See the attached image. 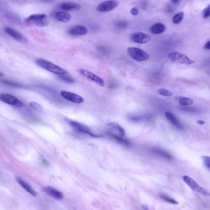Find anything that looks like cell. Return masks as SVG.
<instances>
[{
  "mask_svg": "<svg viewBox=\"0 0 210 210\" xmlns=\"http://www.w3.org/2000/svg\"><path fill=\"white\" fill-rule=\"evenodd\" d=\"M168 56L169 59L171 60L172 61L180 64L189 65L194 63V61L190 60L187 55L178 52H171L168 54Z\"/></svg>",
  "mask_w": 210,
  "mask_h": 210,
  "instance_id": "cell-4",
  "label": "cell"
},
{
  "mask_svg": "<svg viewBox=\"0 0 210 210\" xmlns=\"http://www.w3.org/2000/svg\"><path fill=\"white\" fill-rule=\"evenodd\" d=\"M60 94L63 98L72 103L76 104H81L84 102V98L81 96L75 93L62 90L61 91Z\"/></svg>",
  "mask_w": 210,
  "mask_h": 210,
  "instance_id": "cell-11",
  "label": "cell"
},
{
  "mask_svg": "<svg viewBox=\"0 0 210 210\" xmlns=\"http://www.w3.org/2000/svg\"><path fill=\"white\" fill-rule=\"evenodd\" d=\"M171 1L174 4H178L179 2V0H171Z\"/></svg>",
  "mask_w": 210,
  "mask_h": 210,
  "instance_id": "cell-35",
  "label": "cell"
},
{
  "mask_svg": "<svg viewBox=\"0 0 210 210\" xmlns=\"http://www.w3.org/2000/svg\"><path fill=\"white\" fill-rule=\"evenodd\" d=\"M127 52L131 58L139 62L147 60L149 57V55L146 52L138 47H128L127 49Z\"/></svg>",
  "mask_w": 210,
  "mask_h": 210,
  "instance_id": "cell-3",
  "label": "cell"
},
{
  "mask_svg": "<svg viewBox=\"0 0 210 210\" xmlns=\"http://www.w3.org/2000/svg\"><path fill=\"white\" fill-rule=\"evenodd\" d=\"M88 30L86 27L82 25H76L69 30V35L73 36H83L87 33Z\"/></svg>",
  "mask_w": 210,
  "mask_h": 210,
  "instance_id": "cell-16",
  "label": "cell"
},
{
  "mask_svg": "<svg viewBox=\"0 0 210 210\" xmlns=\"http://www.w3.org/2000/svg\"><path fill=\"white\" fill-rule=\"evenodd\" d=\"M159 197L163 200H164L166 202H168V203H170L171 204H178V203L177 201H176L174 198L170 197V196L165 194V193H160L159 194Z\"/></svg>",
  "mask_w": 210,
  "mask_h": 210,
  "instance_id": "cell-22",
  "label": "cell"
},
{
  "mask_svg": "<svg viewBox=\"0 0 210 210\" xmlns=\"http://www.w3.org/2000/svg\"><path fill=\"white\" fill-rule=\"evenodd\" d=\"M69 123L75 130H76L80 133L87 134L90 135L92 137H100V136H101L100 135L95 134L94 133H93L91 131V129L85 125L81 124V123L77 122H75V121H69Z\"/></svg>",
  "mask_w": 210,
  "mask_h": 210,
  "instance_id": "cell-8",
  "label": "cell"
},
{
  "mask_svg": "<svg viewBox=\"0 0 210 210\" xmlns=\"http://www.w3.org/2000/svg\"><path fill=\"white\" fill-rule=\"evenodd\" d=\"M158 93L162 95V96H165V97H171L173 95V93L170 92L168 90L165 89H160L158 90Z\"/></svg>",
  "mask_w": 210,
  "mask_h": 210,
  "instance_id": "cell-27",
  "label": "cell"
},
{
  "mask_svg": "<svg viewBox=\"0 0 210 210\" xmlns=\"http://www.w3.org/2000/svg\"><path fill=\"white\" fill-rule=\"evenodd\" d=\"M130 13L133 15V16H138L139 14V9L138 8L136 7H133L131 11H130Z\"/></svg>",
  "mask_w": 210,
  "mask_h": 210,
  "instance_id": "cell-32",
  "label": "cell"
},
{
  "mask_svg": "<svg viewBox=\"0 0 210 210\" xmlns=\"http://www.w3.org/2000/svg\"><path fill=\"white\" fill-rule=\"evenodd\" d=\"M16 181L19 183V184L27 192L30 193L32 196L33 197H36L37 196V192L34 190V189L25 180L22 179L20 177H16Z\"/></svg>",
  "mask_w": 210,
  "mask_h": 210,
  "instance_id": "cell-15",
  "label": "cell"
},
{
  "mask_svg": "<svg viewBox=\"0 0 210 210\" xmlns=\"http://www.w3.org/2000/svg\"><path fill=\"white\" fill-rule=\"evenodd\" d=\"M42 190L47 195L55 200L60 201L63 199L64 195L63 193L55 187L52 186H46L43 187Z\"/></svg>",
  "mask_w": 210,
  "mask_h": 210,
  "instance_id": "cell-12",
  "label": "cell"
},
{
  "mask_svg": "<svg viewBox=\"0 0 210 210\" xmlns=\"http://www.w3.org/2000/svg\"><path fill=\"white\" fill-rule=\"evenodd\" d=\"M197 123L199 124V125H203L204 123V122L203 120H198L197 121Z\"/></svg>",
  "mask_w": 210,
  "mask_h": 210,
  "instance_id": "cell-34",
  "label": "cell"
},
{
  "mask_svg": "<svg viewBox=\"0 0 210 210\" xmlns=\"http://www.w3.org/2000/svg\"><path fill=\"white\" fill-rule=\"evenodd\" d=\"M154 152L157 154H158V155H159V156L164 157V158H166L167 159H171L172 158V157L171 156V155L170 154L167 153L166 151H165L164 150H162V149H155Z\"/></svg>",
  "mask_w": 210,
  "mask_h": 210,
  "instance_id": "cell-25",
  "label": "cell"
},
{
  "mask_svg": "<svg viewBox=\"0 0 210 210\" xmlns=\"http://www.w3.org/2000/svg\"><path fill=\"white\" fill-rule=\"evenodd\" d=\"M108 133L109 136H119L123 138L125 136V130L118 123L114 122H111L108 123Z\"/></svg>",
  "mask_w": 210,
  "mask_h": 210,
  "instance_id": "cell-6",
  "label": "cell"
},
{
  "mask_svg": "<svg viewBox=\"0 0 210 210\" xmlns=\"http://www.w3.org/2000/svg\"><path fill=\"white\" fill-rule=\"evenodd\" d=\"M81 8V6L75 3H66L61 5V9L64 11H78Z\"/></svg>",
  "mask_w": 210,
  "mask_h": 210,
  "instance_id": "cell-18",
  "label": "cell"
},
{
  "mask_svg": "<svg viewBox=\"0 0 210 210\" xmlns=\"http://www.w3.org/2000/svg\"><path fill=\"white\" fill-rule=\"evenodd\" d=\"M36 63L39 67L53 74L57 75H63L68 74V72L65 69L46 60L39 58L36 61Z\"/></svg>",
  "mask_w": 210,
  "mask_h": 210,
  "instance_id": "cell-1",
  "label": "cell"
},
{
  "mask_svg": "<svg viewBox=\"0 0 210 210\" xmlns=\"http://www.w3.org/2000/svg\"><path fill=\"white\" fill-rule=\"evenodd\" d=\"M202 15L203 18L204 19L208 18L210 16V4L203 9L202 12Z\"/></svg>",
  "mask_w": 210,
  "mask_h": 210,
  "instance_id": "cell-28",
  "label": "cell"
},
{
  "mask_svg": "<svg viewBox=\"0 0 210 210\" xmlns=\"http://www.w3.org/2000/svg\"><path fill=\"white\" fill-rule=\"evenodd\" d=\"M5 31L10 36H11L13 38H14V39H16V41L22 42V43H27V39L19 31L9 28V27H6L5 28Z\"/></svg>",
  "mask_w": 210,
  "mask_h": 210,
  "instance_id": "cell-14",
  "label": "cell"
},
{
  "mask_svg": "<svg viewBox=\"0 0 210 210\" xmlns=\"http://www.w3.org/2000/svg\"><path fill=\"white\" fill-rule=\"evenodd\" d=\"M128 23L126 21L124 20H119L116 24V25L120 28H126V27L127 26Z\"/></svg>",
  "mask_w": 210,
  "mask_h": 210,
  "instance_id": "cell-31",
  "label": "cell"
},
{
  "mask_svg": "<svg viewBox=\"0 0 210 210\" xmlns=\"http://www.w3.org/2000/svg\"><path fill=\"white\" fill-rule=\"evenodd\" d=\"M142 208L144 209V210H149L148 209V208L146 206H142Z\"/></svg>",
  "mask_w": 210,
  "mask_h": 210,
  "instance_id": "cell-36",
  "label": "cell"
},
{
  "mask_svg": "<svg viewBox=\"0 0 210 210\" xmlns=\"http://www.w3.org/2000/svg\"><path fill=\"white\" fill-rule=\"evenodd\" d=\"M0 100L11 106L21 107L24 106L23 103L16 97L7 94H0Z\"/></svg>",
  "mask_w": 210,
  "mask_h": 210,
  "instance_id": "cell-9",
  "label": "cell"
},
{
  "mask_svg": "<svg viewBox=\"0 0 210 210\" xmlns=\"http://www.w3.org/2000/svg\"><path fill=\"white\" fill-rule=\"evenodd\" d=\"M183 180L185 183L189 186V187L195 192H198L204 196H210V193L205 190L204 189L201 187L192 178L189 176H184Z\"/></svg>",
  "mask_w": 210,
  "mask_h": 210,
  "instance_id": "cell-5",
  "label": "cell"
},
{
  "mask_svg": "<svg viewBox=\"0 0 210 210\" xmlns=\"http://www.w3.org/2000/svg\"><path fill=\"white\" fill-rule=\"evenodd\" d=\"M165 117H167V119L175 127H176L177 128H179V129H182L183 128V126L182 125V123L179 122V120L175 117V116L171 113V112L167 111L165 112Z\"/></svg>",
  "mask_w": 210,
  "mask_h": 210,
  "instance_id": "cell-17",
  "label": "cell"
},
{
  "mask_svg": "<svg viewBox=\"0 0 210 210\" xmlns=\"http://www.w3.org/2000/svg\"><path fill=\"white\" fill-rule=\"evenodd\" d=\"M202 159L204 166L210 170V157L209 156H203Z\"/></svg>",
  "mask_w": 210,
  "mask_h": 210,
  "instance_id": "cell-29",
  "label": "cell"
},
{
  "mask_svg": "<svg viewBox=\"0 0 210 210\" xmlns=\"http://www.w3.org/2000/svg\"><path fill=\"white\" fill-rule=\"evenodd\" d=\"M184 13L183 12H180L178 14H176L173 18V22L175 24H179L183 19L184 18Z\"/></svg>",
  "mask_w": 210,
  "mask_h": 210,
  "instance_id": "cell-24",
  "label": "cell"
},
{
  "mask_svg": "<svg viewBox=\"0 0 210 210\" xmlns=\"http://www.w3.org/2000/svg\"><path fill=\"white\" fill-rule=\"evenodd\" d=\"M204 48L206 50H210V41H208L204 46Z\"/></svg>",
  "mask_w": 210,
  "mask_h": 210,
  "instance_id": "cell-33",
  "label": "cell"
},
{
  "mask_svg": "<svg viewBox=\"0 0 210 210\" xmlns=\"http://www.w3.org/2000/svg\"><path fill=\"white\" fill-rule=\"evenodd\" d=\"M25 22L28 25H35L39 27H46L49 24L47 16L44 14L31 15L26 19Z\"/></svg>",
  "mask_w": 210,
  "mask_h": 210,
  "instance_id": "cell-2",
  "label": "cell"
},
{
  "mask_svg": "<svg viewBox=\"0 0 210 210\" xmlns=\"http://www.w3.org/2000/svg\"><path fill=\"white\" fill-rule=\"evenodd\" d=\"M112 138L114 139H116V141L119 143L120 144L123 145V146H129L130 143L128 141H127V139H123V138L119 137V136H112Z\"/></svg>",
  "mask_w": 210,
  "mask_h": 210,
  "instance_id": "cell-26",
  "label": "cell"
},
{
  "mask_svg": "<svg viewBox=\"0 0 210 210\" xmlns=\"http://www.w3.org/2000/svg\"><path fill=\"white\" fill-rule=\"evenodd\" d=\"M30 106L34 109H36V110H41L42 109V107L41 106V105H40L39 103H36V102H30Z\"/></svg>",
  "mask_w": 210,
  "mask_h": 210,
  "instance_id": "cell-30",
  "label": "cell"
},
{
  "mask_svg": "<svg viewBox=\"0 0 210 210\" xmlns=\"http://www.w3.org/2000/svg\"><path fill=\"white\" fill-rule=\"evenodd\" d=\"M118 5V2L116 0H108L101 3L97 7V10L101 13L109 12L116 8Z\"/></svg>",
  "mask_w": 210,
  "mask_h": 210,
  "instance_id": "cell-10",
  "label": "cell"
},
{
  "mask_svg": "<svg viewBox=\"0 0 210 210\" xmlns=\"http://www.w3.org/2000/svg\"><path fill=\"white\" fill-rule=\"evenodd\" d=\"M58 78L63 80V81L68 83H74L76 81L75 79L72 77L71 76H69L67 75H58Z\"/></svg>",
  "mask_w": 210,
  "mask_h": 210,
  "instance_id": "cell-23",
  "label": "cell"
},
{
  "mask_svg": "<svg viewBox=\"0 0 210 210\" xmlns=\"http://www.w3.org/2000/svg\"><path fill=\"white\" fill-rule=\"evenodd\" d=\"M193 103V100L188 97H180L179 99V103L182 106H189L192 105Z\"/></svg>",
  "mask_w": 210,
  "mask_h": 210,
  "instance_id": "cell-21",
  "label": "cell"
},
{
  "mask_svg": "<svg viewBox=\"0 0 210 210\" xmlns=\"http://www.w3.org/2000/svg\"><path fill=\"white\" fill-rule=\"evenodd\" d=\"M78 72L79 74L83 75L84 77L87 78L88 80L92 81L101 87H104L105 82L102 78L97 76V75L90 72L89 70L84 69H79L78 70Z\"/></svg>",
  "mask_w": 210,
  "mask_h": 210,
  "instance_id": "cell-7",
  "label": "cell"
},
{
  "mask_svg": "<svg viewBox=\"0 0 210 210\" xmlns=\"http://www.w3.org/2000/svg\"><path fill=\"white\" fill-rule=\"evenodd\" d=\"M150 30L154 35H159L165 31V26L162 23H156L151 27Z\"/></svg>",
  "mask_w": 210,
  "mask_h": 210,
  "instance_id": "cell-20",
  "label": "cell"
},
{
  "mask_svg": "<svg viewBox=\"0 0 210 210\" xmlns=\"http://www.w3.org/2000/svg\"><path fill=\"white\" fill-rule=\"evenodd\" d=\"M55 18L58 21L66 23L70 21L72 16L69 13L64 11H58L55 14Z\"/></svg>",
  "mask_w": 210,
  "mask_h": 210,
  "instance_id": "cell-19",
  "label": "cell"
},
{
  "mask_svg": "<svg viewBox=\"0 0 210 210\" xmlns=\"http://www.w3.org/2000/svg\"><path fill=\"white\" fill-rule=\"evenodd\" d=\"M130 39L136 43L145 44L150 41L151 37L148 34L142 32H137L132 34L130 36Z\"/></svg>",
  "mask_w": 210,
  "mask_h": 210,
  "instance_id": "cell-13",
  "label": "cell"
}]
</instances>
